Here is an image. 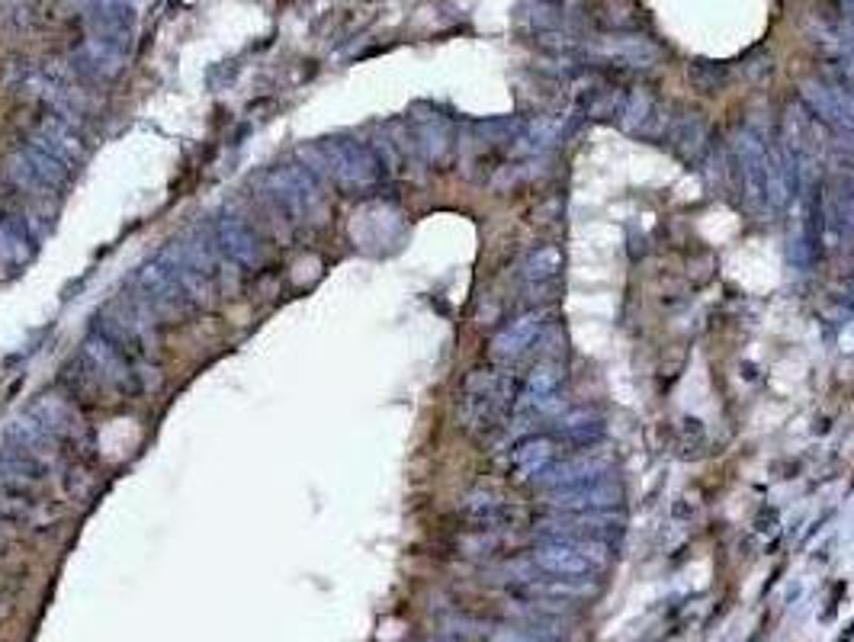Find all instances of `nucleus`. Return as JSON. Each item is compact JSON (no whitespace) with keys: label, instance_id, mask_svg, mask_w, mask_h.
Returning a JSON list of instances; mask_svg holds the SVG:
<instances>
[{"label":"nucleus","instance_id":"obj_1","mask_svg":"<svg viewBox=\"0 0 854 642\" xmlns=\"http://www.w3.org/2000/svg\"><path fill=\"white\" fill-rule=\"evenodd\" d=\"M517 392H521V379L501 363L466 373L460 392V424L476 437L498 434L514 415Z\"/></svg>","mask_w":854,"mask_h":642},{"label":"nucleus","instance_id":"obj_2","mask_svg":"<svg viewBox=\"0 0 854 642\" xmlns=\"http://www.w3.org/2000/svg\"><path fill=\"white\" fill-rule=\"evenodd\" d=\"M264 193L286 222L309 225L325 209V187L309 164L286 161L264 174Z\"/></svg>","mask_w":854,"mask_h":642},{"label":"nucleus","instance_id":"obj_3","mask_svg":"<svg viewBox=\"0 0 854 642\" xmlns=\"http://www.w3.org/2000/svg\"><path fill=\"white\" fill-rule=\"evenodd\" d=\"M318 177H331L344 190H373L386 177L376 151L354 139H325L309 151V161Z\"/></svg>","mask_w":854,"mask_h":642},{"label":"nucleus","instance_id":"obj_4","mask_svg":"<svg viewBox=\"0 0 854 642\" xmlns=\"http://www.w3.org/2000/svg\"><path fill=\"white\" fill-rule=\"evenodd\" d=\"M71 174L74 171L65 161L52 158L49 151L36 148L33 142L17 145L4 161V177L10 180V187L17 193L33 196V200H49V196H58L68 187Z\"/></svg>","mask_w":854,"mask_h":642},{"label":"nucleus","instance_id":"obj_5","mask_svg":"<svg viewBox=\"0 0 854 642\" xmlns=\"http://www.w3.org/2000/svg\"><path fill=\"white\" fill-rule=\"evenodd\" d=\"M771 135H761L752 122L749 126H736L729 135V158L736 164L739 187L745 193V203L752 209H768V180H771V151H768Z\"/></svg>","mask_w":854,"mask_h":642},{"label":"nucleus","instance_id":"obj_6","mask_svg":"<svg viewBox=\"0 0 854 642\" xmlns=\"http://www.w3.org/2000/svg\"><path fill=\"white\" fill-rule=\"evenodd\" d=\"M135 293L145 299V305L151 312H155L158 318H167V321H180L196 309L190 293L174 277V270L164 264L161 254L155 257V261L139 267V273H135Z\"/></svg>","mask_w":854,"mask_h":642},{"label":"nucleus","instance_id":"obj_7","mask_svg":"<svg viewBox=\"0 0 854 642\" xmlns=\"http://www.w3.org/2000/svg\"><path fill=\"white\" fill-rule=\"evenodd\" d=\"M546 540L562 543H610L623 533V517L617 511H585V514H549L533 527Z\"/></svg>","mask_w":854,"mask_h":642},{"label":"nucleus","instance_id":"obj_8","mask_svg":"<svg viewBox=\"0 0 854 642\" xmlns=\"http://www.w3.org/2000/svg\"><path fill=\"white\" fill-rule=\"evenodd\" d=\"M623 504V488L614 479H598L572 488H556L543 495V508L553 514H585V511H617Z\"/></svg>","mask_w":854,"mask_h":642},{"label":"nucleus","instance_id":"obj_9","mask_svg":"<svg viewBox=\"0 0 854 642\" xmlns=\"http://www.w3.org/2000/svg\"><path fill=\"white\" fill-rule=\"evenodd\" d=\"M29 142H33L36 148H42V151H49L52 158L65 161V164L71 167V171L81 164L84 151H87L84 135H81V129H78V122L68 119V116H61V113H55V110L42 113V116L33 122V132H29Z\"/></svg>","mask_w":854,"mask_h":642},{"label":"nucleus","instance_id":"obj_10","mask_svg":"<svg viewBox=\"0 0 854 642\" xmlns=\"http://www.w3.org/2000/svg\"><path fill=\"white\" fill-rule=\"evenodd\" d=\"M84 363L90 366L103 386H110L116 392H132L135 389V370L126 357V350L119 344H113L103 331H94L84 341Z\"/></svg>","mask_w":854,"mask_h":642},{"label":"nucleus","instance_id":"obj_11","mask_svg":"<svg viewBox=\"0 0 854 642\" xmlns=\"http://www.w3.org/2000/svg\"><path fill=\"white\" fill-rule=\"evenodd\" d=\"M212 235H216L222 254H225L235 267L257 270V267L264 264L261 238H257L254 228L244 222L241 216H235V212H222V216L212 222Z\"/></svg>","mask_w":854,"mask_h":642},{"label":"nucleus","instance_id":"obj_12","mask_svg":"<svg viewBox=\"0 0 854 642\" xmlns=\"http://www.w3.org/2000/svg\"><path fill=\"white\" fill-rule=\"evenodd\" d=\"M543 325H546V312L543 309H530V312L514 315L508 325H501L495 331L492 344H488V354H492V360L501 363V366L521 360L527 350L537 344V338L543 334Z\"/></svg>","mask_w":854,"mask_h":642},{"label":"nucleus","instance_id":"obj_13","mask_svg":"<svg viewBox=\"0 0 854 642\" xmlns=\"http://www.w3.org/2000/svg\"><path fill=\"white\" fill-rule=\"evenodd\" d=\"M668 142L684 164H691L700 171L713 151V132H710L707 116L700 110H684L681 116L671 119Z\"/></svg>","mask_w":854,"mask_h":642},{"label":"nucleus","instance_id":"obj_14","mask_svg":"<svg viewBox=\"0 0 854 642\" xmlns=\"http://www.w3.org/2000/svg\"><path fill=\"white\" fill-rule=\"evenodd\" d=\"M610 460L598 453H578L572 460H553L549 463L533 485L546 488V492H556V488H572V485H585V482H598V479H610Z\"/></svg>","mask_w":854,"mask_h":642},{"label":"nucleus","instance_id":"obj_15","mask_svg":"<svg viewBox=\"0 0 854 642\" xmlns=\"http://www.w3.org/2000/svg\"><path fill=\"white\" fill-rule=\"evenodd\" d=\"M530 562L537 565L540 572L556 575V578H572V582H582V578L598 572V562L591 556H585L582 549L562 540H546L530 553Z\"/></svg>","mask_w":854,"mask_h":642},{"label":"nucleus","instance_id":"obj_16","mask_svg":"<svg viewBox=\"0 0 854 642\" xmlns=\"http://www.w3.org/2000/svg\"><path fill=\"white\" fill-rule=\"evenodd\" d=\"M7 443H10L13 450L33 456L36 463L49 466L58 437L33 415V411H26V415H20V418L10 421V427H7Z\"/></svg>","mask_w":854,"mask_h":642},{"label":"nucleus","instance_id":"obj_17","mask_svg":"<svg viewBox=\"0 0 854 642\" xmlns=\"http://www.w3.org/2000/svg\"><path fill=\"white\" fill-rule=\"evenodd\" d=\"M559 456L556 450V437H546V434H533V437H524L517 447L511 450V479L521 482V485H533V479L540 476V472L553 463Z\"/></svg>","mask_w":854,"mask_h":642},{"label":"nucleus","instance_id":"obj_18","mask_svg":"<svg viewBox=\"0 0 854 642\" xmlns=\"http://www.w3.org/2000/svg\"><path fill=\"white\" fill-rule=\"evenodd\" d=\"M126 65L129 55L97 36H87L74 52V68L94 74V78H116V74L126 71Z\"/></svg>","mask_w":854,"mask_h":642},{"label":"nucleus","instance_id":"obj_19","mask_svg":"<svg viewBox=\"0 0 854 642\" xmlns=\"http://www.w3.org/2000/svg\"><path fill=\"white\" fill-rule=\"evenodd\" d=\"M659 110H662V103L649 87H630L617 106V126L627 135L646 139V132L652 126V119L659 116Z\"/></svg>","mask_w":854,"mask_h":642},{"label":"nucleus","instance_id":"obj_20","mask_svg":"<svg viewBox=\"0 0 854 642\" xmlns=\"http://www.w3.org/2000/svg\"><path fill=\"white\" fill-rule=\"evenodd\" d=\"M29 225L26 212L17 209H0V270H10L26 261L29 254Z\"/></svg>","mask_w":854,"mask_h":642},{"label":"nucleus","instance_id":"obj_21","mask_svg":"<svg viewBox=\"0 0 854 642\" xmlns=\"http://www.w3.org/2000/svg\"><path fill=\"white\" fill-rule=\"evenodd\" d=\"M463 517L469 524H476V530H495V527H505L514 521V508L501 498L498 492H469L463 501Z\"/></svg>","mask_w":854,"mask_h":642},{"label":"nucleus","instance_id":"obj_22","mask_svg":"<svg viewBox=\"0 0 854 642\" xmlns=\"http://www.w3.org/2000/svg\"><path fill=\"white\" fill-rule=\"evenodd\" d=\"M42 463L20 450H4L0 453V492L4 495H26L29 488H36L42 479Z\"/></svg>","mask_w":854,"mask_h":642},{"label":"nucleus","instance_id":"obj_23","mask_svg":"<svg viewBox=\"0 0 854 642\" xmlns=\"http://www.w3.org/2000/svg\"><path fill=\"white\" fill-rule=\"evenodd\" d=\"M826 216L838 238H854V177H835L826 183Z\"/></svg>","mask_w":854,"mask_h":642},{"label":"nucleus","instance_id":"obj_24","mask_svg":"<svg viewBox=\"0 0 854 642\" xmlns=\"http://www.w3.org/2000/svg\"><path fill=\"white\" fill-rule=\"evenodd\" d=\"M415 142H418V151H421V161H427V164H440L444 161L447 155H450V148H453V142H450V126H447V119L444 116H437V113H431V116H418V122H415Z\"/></svg>","mask_w":854,"mask_h":642},{"label":"nucleus","instance_id":"obj_25","mask_svg":"<svg viewBox=\"0 0 854 642\" xmlns=\"http://www.w3.org/2000/svg\"><path fill=\"white\" fill-rule=\"evenodd\" d=\"M604 431V421L594 408H575L556 418V437L569 440L572 447H585V443L598 440Z\"/></svg>","mask_w":854,"mask_h":642},{"label":"nucleus","instance_id":"obj_26","mask_svg":"<svg viewBox=\"0 0 854 642\" xmlns=\"http://www.w3.org/2000/svg\"><path fill=\"white\" fill-rule=\"evenodd\" d=\"M562 267H566V254H562V248H556V244H540V248H533L527 254L524 261V280L527 283H553Z\"/></svg>","mask_w":854,"mask_h":642},{"label":"nucleus","instance_id":"obj_27","mask_svg":"<svg viewBox=\"0 0 854 642\" xmlns=\"http://www.w3.org/2000/svg\"><path fill=\"white\" fill-rule=\"evenodd\" d=\"M607 52L614 55L617 61H623V65H630V68H652L655 61L662 58L659 45L649 42V39H636V36L614 39L607 45Z\"/></svg>","mask_w":854,"mask_h":642},{"label":"nucleus","instance_id":"obj_28","mask_svg":"<svg viewBox=\"0 0 854 642\" xmlns=\"http://www.w3.org/2000/svg\"><path fill=\"white\" fill-rule=\"evenodd\" d=\"M33 415L49 427L55 437H65L74 424V411L65 405V399H58V395H45V399L33 408Z\"/></svg>","mask_w":854,"mask_h":642},{"label":"nucleus","instance_id":"obj_29","mask_svg":"<svg viewBox=\"0 0 854 642\" xmlns=\"http://www.w3.org/2000/svg\"><path fill=\"white\" fill-rule=\"evenodd\" d=\"M726 78H729L726 68L713 65V61H694V65L688 68V81L694 90H700V94H720Z\"/></svg>","mask_w":854,"mask_h":642},{"label":"nucleus","instance_id":"obj_30","mask_svg":"<svg viewBox=\"0 0 854 642\" xmlns=\"http://www.w3.org/2000/svg\"><path fill=\"white\" fill-rule=\"evenodd\" d=\"M739 71H742V74H745V78H749V81H761V78H768V74H771V55L758 49L752 58H745V61H742V65H739Z\"/></svg>","mask_w":854,"mask_h":642},{"label":"nucleus","instance_id":"obj_31","mask_svg":"<svg viewBox=\"0 0 854 642\" xmlns=\"http://www.w3.org/2000/svg\"><path fill=\"white\" fill-rule=\"evenodd\" d=\"M826 78H832V81H842V84L854 87V55H848V58H832V61H826Z\"/></svg>","mask_w":854,"mask_h":642},{"label":"nucleus","instance_id":"obj_32","mask_svg":"<svg viewBox=\"0 0 854 642\" xmlns=\"http://www.w3.org/2000/svg\"><path fill=\"white\" fill-rule=\"evenodd\" d=\"M842 4H854V0H838V7H842Z\"/></svg>","mask_w":854,"mask_h":642}]
</instances>
